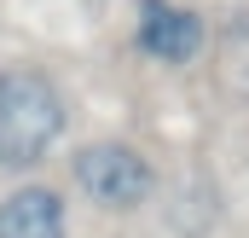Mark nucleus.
<instances>
[{
	"instance_id": "1",
	"label": "nucleus",
	"mask_w": 249,
	"mask_h": 238,
	"mask_svg": "<svg viewBox=\"0 0 249 238\" xmlns=\"http://www.w3.org/2000/svg\"><path fill=\"white\" fill-rule=\"evenodd\" d=\"M70 128L64 87L41 64H0V169H35Z\"/></svg>"
},
{
	"instance_id": "2",
	"label": "nucleus",
	"mask_w": 249,
	"mask_h": 238,
	"mask_svg": "<svg viewBox=\"0 0 249 238\" xmlns=\"http://www.w3.org/2000/svg\"><path fill=\"white\" fill-rule=\"evenodd\" d=\"M70 180H75V192H81L87 203H99V209H110V215L145 209V203L157 198V186H162L157 163H151L133 139H87V145H75Z\"/></svg>"
},
{
	"instance_id": "3",
	"label": "nucleus",
	"mask_w": 249,
	"mask_h": 238,
	"mask_svg": "<svg viewBox=\"0 0 249 238\" xmlns=\"http://www.w3.org/2000/svg\"><path fill=\"white\" fill-rule=\"evenodd\" d=\"M133 47L145 59L168 64H197L203 47H209V18L197 6H180V0H139V18H133Z\"/></svg>"
},
{
	"instance_id": "4",
	"label": "nucleus",
	"mask_w": 249,
	"mask_h": 238,
	"mask_svg": "<svg viewBox=\"0 0 249 238\" xmlns=\"http://www.w3.org/2000/svg\"><path fill=\"white\" fill-rule=\"evenodd\" d=\"M0 238H70L64 198L41 180H23L0 198Z\"/></svg>"
}]
</instances>
